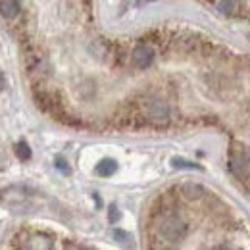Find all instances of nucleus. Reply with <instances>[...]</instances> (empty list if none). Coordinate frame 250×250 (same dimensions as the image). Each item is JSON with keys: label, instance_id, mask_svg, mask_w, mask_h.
Segmentation results:
<instances>
[{"label": "nucleus", "instance_id": "f257e3e1", "mask_svg": "<svg viewBox=\"0 0 250 250\" xmlns=\"http://www.w3.org/2000/svg\"><path fill=\"white\" fill-rule=\"evenodd\" d=\"M148 127L152 129H166L171 124V108L166 100L154 94H141L137 100Z\"/></svg>", "mask_w": 250, "mask_h": 250}, {"label": "nucleus", "instance_id": "f03ea898", "mask_svg": "<svg viewBox=\"0 0 250 250\" xmlns=\"http://www.w3.org/2000/svg\"><path fill=\"white\" fill-rule=\"evenodd\" d=\"M227 169L229 173L249 185L250 183V146L241 143V141H231L229 152H227Z\"/></svg>", "mask_w": 250, "mask_h": 250}, {"label": "nucleus", "instance_id": "7ed1b4c3", "mask_svg": "<svg viewBox=\"0 0 250 250\" xmlns=\"http://www.w3.org/2000/svg\"><path fill=\"white\" fill-rule=\"evenodd\" d=\"M188 225L177 216H166V218L158 219L156 225V235L162 241L167 243H179L187 237Z\"/></svg>", "mask_w": 250, "mask_h": 250}, {"label": "nucleus", "instance_id": "20e7f679", "mask_svg": "<svg viewBox=\"0 0 250 250\" xmlns=\"http://www.w3.org/2000/svg\"><path fill=\"white\" fill-rule=\"evenodd\" d=\"M154 58H156V50L150 44H145V42L137 41V44L131 48V65L139 71L148 69L154 62Z\"/></svg>", "mask_w": 250, "mask_h": 250}, {"label": "nucleus", "instance_id": "39448f33", "mask_svg": "<svg viewBox=\"0 0 250 250\" xmlns=\"http://www.w3.org/2000/svg\"><path fill=\"white\" fill-rule=\"evenodd\" d=\"M179 192H181L183 198H187L190 202H196V200H202L204 196H208V190L202 187L200 183H194V181H185L179 187Z\"/></svg>", "mask_w": 250, "mask_h": 250}, {"label": "nucleus", "instance_id": "423d86ee", "mask_svg": "<svg viewBox=\"0 0 250 250\" xmlns=\"http://www.w3.org/2000/svg\"><path fill=\"white\" fill-rule=\"evenodd\" d=\"M31 231H25V229H20L14 237H12V241H10V245H12V250H31Z\"/></svg>", "mask_w": 250, "mask_h": 250}, {"label": "nucleus", "instance_id": "0eeeda50", "mask_svg": "<svg viewBox=\"0 0 250 250\" xmlns=\"http://www.w3.org/2000/svg\"><path fill=\"white\" fill-rule=\"evenodd\" d=\"M0 10H2V18L6 20V21H14L20 14H21V4L20 2H16V0H2L0 2Z\"/></svg>", "mask_w": 250, "mask_h": 250}, {"label": "nucleus", "instance_id": "6e6552de", "mask_svg": "<svg viewBox=\"0 0 250 250\" xmlns=\"http://www.w3.org/2000/svg\"><path fill=\"white\" fill-rule=\"evenodd\" d=\"M214 8H218L219 14L223 16H237L241 14V2H235V0H225V2H212Z\"/></svg>", "mask_w": 250, "mask_h": 250}, {"label": "nucleus", "instance_id": "1a4fd4ad", "mask_svg": "<svg viewBox=\"0 0 250 250\" xmlns=\"http://www.w3.org/2000/svg\"><path fill=\"white\" fill-rule=\"evenodd\" d=\"M31 250H52V237L46 233H33Z\"/></svg>", "mask_w": 250, "mask_h": 250}, {"label": "nucleus", "instance_id": "9d476101", "mask_svg": "<svg viewBox=\"0 0 250 250\" xmlns=\"http://www.w3.org/2000/svg\"><path fill=\"white\" fill-rule=\"evenodd\" d=\"M116 171H118V164H116L112 158H104V160H100L98 166H96V173H98L100 177H112Z\"/></svg>", "mask_w": 250, "mask_h": 250}, {"label": "nucleus", "instance_id": "9b49d317", "mask_svg": "<svg viewBox=\"0 0 250 250\" xmlns=\"http://www.w3.org/2000/svg\"><path fill=\"white\" fill-rule=\"evenodd\" d=\"M14 152H16V156L18 160H21V162H27V160H31V148H29V145L25 143V141H20V143H16V146H14Z\"/></svg>", "mask_w": 250, "mask_h": 250}, {"label": "nucleus", "instance_id": "f8f14e48", "mask_svg": "<svg viewBox=\"0 0 250 250\" xmlns=\"http://www.w3.org/2000/svg\"><path fill=\"white\" fill-rule=\"evenodd\" d=\"M171 166L173 167H179V169H202V166H198L194 162H188L185 158H173L171 160Z\"/></svg>", "mask_w": 250, "mask_h": 250}, {"label": "nucleus", "instance_id": "ddd939ff", "mask_svg": "<svg viewBox=\"0 0 250 250\" xmlns=\"http://www.w3.org/2000/svg\"><path fill=\"white\" fill-rule=\"evenodd\" d=\"M54 167L60 169L63 175H69V173H71V167L67 166V162H65L63 158H56V160H54Z\"/></svg>", "mask_w": 250, "mask_h": 250}, {"label": "nucleus", "instance_id": "4468645a", "mask_svg": "<svg viewBox=\"0 0 250 250\" xmlns=\"http://www.w3.org/2000/svg\"><path fill=\"white\" fill-rule=\"evenodd\" d=\"M114 237H116L122 245H125V247L131 243V235H129V233H125V231H122V229H114Z\"/></svg>", "mask_w": 250, "mask_h": 250}, {"label": "nucleus", "instance_id": "2eb2a0df", "mask_svg": "<svg viewBox=\"0 0 250 250\" xmlns=\"http://www.w3.org/2000/svg\"><path fill=\"white\" fill-rule=\"evenodd\" d=\"M120 218H122V214H120L118 206H116V204H112V206H110V210H108V219H110V223H118V219Z\"/></svg>", "mask_w": 250, "mask_h": 250}, {"label": "nucleus", "instance_id": "dca6fc26", "mask_svg": "<svg viewBox=\"0 0 250 250\" xmlns=\"http://www.w3.org/2000/svg\"><path fill=\"white\" fill-rule=\"evenodd\" d=\"M212 250H231V249H227V247H223V245H219V247H214Z\"/></svg>", "mask_w": 250, "mask_h": 250}]
</instances>
